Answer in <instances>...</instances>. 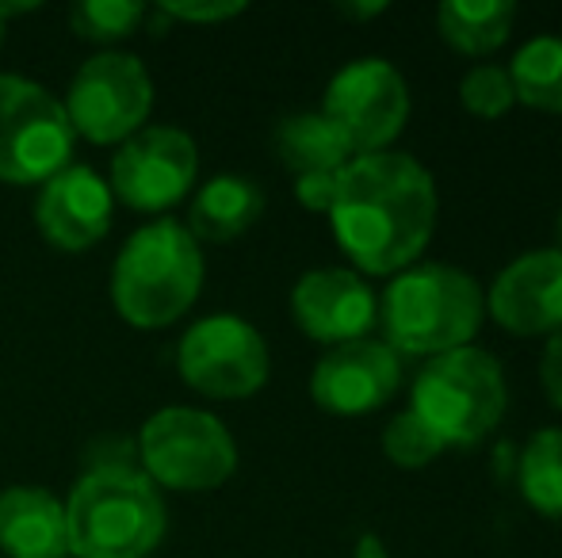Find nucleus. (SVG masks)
Returning <instances> with one entry per match:
<instances>
[{"label":"nucleus","instance_id":"f257e3e1","mask_svg":"<svg viewBox=\"0 0 562 558\" xmlns=\"http://www.w3.org/2000/svg\"><path fill=\"white\" fill-rule=\"evenodd\" d=\"M334 238L368 276H398L417 264L437 230V184L409 153H363L337 172L329 210Z\"/></svg>","mask_w":562,"mask_h":558},{"label":"nucleus","instance_id":"f03ea898","mask_svg":"<svg viewBox=\"0 0 562 558\" xmlns=\"http://www.w3.org/2000/svg\"><path fill=\"white\" fill-rule=\"evenodd\" d=\"M203 291V249L184 223L157 218L131 234L112 269V303L119 318L138 329L180 321Z\"/></svg>","mask_w":562,"mask_h":558},{"label":"nucleus","instance_id":"7ed1b4c3","mask_svg":"<svg viewBox=\"0 0 562 558\" xmlns=\"http://www.w3.org/2000/svg\"><path fill=\"white\" fill-rule=\"evenodd\" d=\"M161 536V493L126 463H100L69 493L66 539L74 558H146Z\"/></svg>","mask_w":562,"mask_h":558},{"label":"nucleus","instance_id":"20e7f679","mask_svg":"<svg viewBox=\"0 0 562 558\" xmlns=\"http://www.w3.org/2000/svg\"><path fill=\"white\" fill-rule=\"evenodd\" d=\"M486 318V295L471 272L456 264H409L386 283V344L406 356H445L467 349Z\"/></svg>","mask_w":562,"mask_h":558},{"label":"nucleus","instance_id":"39448f33","mask_svg":"<svg viewBox=\"0 0 562 558\" xmlns=\"http://www.w3.org/2000/svg\"><path fill=\"white\" fill-rule=\"evenodd\" d=\"M509 406L505 372L486 349H451L445 356H432L417 372L414 406L440 440L448 444H474L486 432H494Z\"/></svg>","mask_w":562,"mask_h":558},{"label":"nucleus","instance_id":"423d86ee","mask_svg":"<svg viewBox=\"0 0 562 558\" xmlns=\"http://www.w3.org/2000/svg\"><path fill=\"white\" fill-rule=\"evenodd\" d=\"M142 475L165 490H218L237 467V444L215 413L169 406L142 424Z\"/></svg>","mask_w":562,"mask_h":558},{"label":"nucleus","instance_id":"0eeeda50","mask_svg":"<svg viewBox=\"0 0 562 558\" xmlns=\"http://www.w3.org/2000/svg\"><path fill=\"white\" fill-rule=\"evenodd\" d=\"M74 127L43 84L0 73V180L4 184H46L69 169Z\"/></svg>","mask_w":562,"mask_h":558},{"label":"nucleus","instance_id":"6e6552de","mask_svg":"<svg viewBox=\"0 0 562 558\" xmlns=\"http://www.w3.org/2000/svg\"><path fill=\"white\" fill-rule=\"evenodd\" d=\"M66 115L74 135L115 146L142 130L154 112V81L134 54H97L77 69L66 96Z\"/></svg>","mask_w":562,"mask_h":558},{"label":"nucleus","instance_id":"1a4fd4ad","mask_svg":"<svg viewBox=\"0 0 562 558\" xmlns=\"http://www.w3.org/2000/svg\"><path fill=\"white\" fill-rule=\"evenodd\" d=\"M322 115L337 123L356 157L386 153L409 119L406 77L386 58H360L337 69L326 84Z\"/></svg>","mask_w":562,"mask_h":558},{"label":"nucleus","instance_id":"9d476101","mask_svg":"<svg viewBox=\"0 0 562 558\" xmlns=\"http://www.w3.org/2000/svg\"><path fill=\"white\" fill-rule=\"evenodd\" d=\"M268 344L245 318L215 314L180 337L177 372L207 398H249L268 383Z\"/></svg>","mask_w":562,"mask_h":558},{"label":"nucleus","instance_id":"9b49d317","mask_svg":"<svg viewBox=\"0 0 562 558\" xmlns=\"http://www.w3.org/2000/svg\"><path fill=\"white\" fill-rule=\"evenodd\" d=\"M200 153L192 135L177 127H142L112 161V195L134 210H169L192 192Z\"/></svg>","mask_w":562,"mask_h":558},{"label":"nucleus","instance_id":"f8f14e48","mask_svg":"<svg viewBox=\"0 0 562 558\" xmlns=\"http://www.w3.org/2000/svg\"><path fill=\"white\" fill-rule=\"evenodd\" d=\"M402 387V356L386 341H348L314 364L311 398L337 418H360L394 398Z\"/></svg>","mask_w":562,"mask_h":558},{"label":"nucleus","instance_id":"ddd939ff","mask_svg":"<svg viewBox=\"0 0 562 558\" xmlns=\"http://www.w3.org/2000/svg\"><path fill=\"white\" fill-rule=\"evenodd\" d=\"M486 310L513 337H555L562 329V249H536L505 264Z\"/></svg>","mask_w":562,"mask_h":558},{"label":"nucleus","instance_id":"4468645a","mask_svg":"<svg viewBox=\"0 0 562 558\" xmlns=\"http://www.w3.org/2000/svg\"><path fill=\"white\" fill-rule=\"evenodd\" d=\"M115 215V195L100 172L85 164H69L58 176H50L38 192L35 223L54 249L85 253L97 241L108 238Z\"/></svg>","mask_w":562,"mask_h":558},{"label":"nucleus","instance_id":"2eb2a0df","mask_svg":"<svg viewBox=\"0 0 562 558\" xmlns=\"http://www.w3.org/2000/svg\"><path fill=\"white\" fill-rule=\"evenodd\" d=\"M299 329L318 344H348L368 337L379 318L375 291L352 269H314L291 291Z\"/></svg>","mask_w":562,"mask_h":558},{"label":"nucleus","instance_id":"dca6fc26","mask_svg":"<svg viewBox=\"0 0 562 558\" xmlns=\"http://www.w3.org/2000/svg\"><path fill=\"white\" fill-rule=\"evenodd\" d=\"M0 551L12 558H66V505L43 486L0 493Z\"/></svg>","mask_w":562,"mask_h":558},{"label":"nucleus","instance_id":"f3484780","mask_svg":"<svg viewBox=\"0 0 562 558\" xmlns=\"http://www.w3.org/2000/svg\"><path fill=\"white\" fill-rule=\"evenodd\" d=\"M265 215V192L249 176H215L195 192L192 210H188V230L195 241H234Z\"/></svg>","mask_w":562,"mask_h":558},{"label":"nucleus","instance_id":"a211bd4d","mask_svg":"<svg viewBox=\"0 0 562 558\" xmlns=\"http://www.w3.org/2000/svg\"><path fill=\"white\" fill-rule=\"evenodd\" d=\"M276 157L295 176H311V172H340L356 153L334 119L322 112H299L276 127Z\"/></svg>","mask_w":562,"mask_h":558},{"label":"nucleus","instance_id":"6ab92c4d","mask_svg":"<svg viewBox=\"0 0 562 558\" xmlns=\"http://www.w3.org/2000/svg\"><path fill=\"white\" fill-rule=\"evenodd\" d=\"M513 23H517V8L509 0H445L437 8L440 38L471 58L502 50Z\"/></svg>","mask_w":562,"mask_h":558},{"label":"nucleus","instance_id":"aec40b11","mask_svg":"<svg viewBox=\"0 0 562 558\" xmlns=\"http://www.w3.org/2000/svg\"><path fill=\"white\" fill-rule=\"evenodd\" d=\"M509 81L520 104L562 115V38L536 35L513 54Z\"/></svg>","mask_w":562,"mask_h":558},{"label":"nucleus","instance_id":"412c9836","mask_svg":"<svg viewBox=\"0 0 562 558\" xmlns=\"http://www.w3.org/2000/svg\"><path fill=\"white\" fill-rule=\"evenodd\" d=\"M520 493L536 513L562 521V429H540L525 444Z\"/></svg>","mask_w":562,"mask_h":558},{"label":"nucleus","instance_id":"4be33fe9","mask_svg":"<svg viewBox=\"0 0 562 558\" xmlns=\"http://www.w3.org/2000/svg\"><path fill=\"white\" fill-rule=\"evenodd\" d=\"M146 12L149 8L138 0H81L69 12V27L89 43H119L142 27Z\"/></svg>","mask_w":562,"mask_h":558},{"label":"nucleus","instance_id":"5701e85b","mask_svg":"<svg viewBox=\"0 0 562 558\" xmlns=\"http://www.w3.org/2000/svg\"><path fill=\"white\" fill-rule=\"evenodd\" d=\"M383 452L394 467L402 470H417V467H429L440 452H445V440L429 429L414 410H402L386 421L383 429Z\"/></svg>","mask_w":562,"mask_h":558},{"label":"nucleus","instance_id":"b1692460","mask_svg":"<svg viewBox=\"0 0 562 558\" xmlns=\"http://www.w3.org/2000/svg\"><path fill=\"white\" fill-rule=\"evenodd\" d=\"M459 100L471 115L479 119H502L513 104H517V92H513V81H509V69L505 66H471L459 81Z\"/></svg>","mask_w":562,"mask_h":558},{"label":"nucleus","instance_id":"393cba45","mask_svg":"<svg viewBox=\"0 0 562 558\" xmlns=\"http://www.w3.org/2000/svg\"><path fill=\"white\" fill-rule=\"evenodd\" d=\"M161 12L184 23H223L241 15L245 4L241 0H165Z\"/></svg>","mask_w":562,"mask_h":558},{"label":"nucleus","instance_id":"a878e982","mask_svg":"<svg viewBox=\"0 0 562 558\" xmlns=\"http://www.w3.org/2000/svg\"><path fill=\"white\" fill-rule=\"evenodd\" d=\"M295 200L314 215H329L337 200V172H311V176H295Z\"/></svg>","mask_w":562,"mask_h":558},{"label":"nucleus","instance_id":"bb28decb","mask_svg":"<svg viewBox=\"0 0 562 558\" xmlns=\"http://www.w3.org/2000/svg\"><path fill=\"white\" fill-rule=\"evenodd\" d=\"M540 383H543V395L551 398V406L562 410V329L555 337H548V349H543L540 360Z\"/></svg>","mask_w":562,"mask_h":558},{"label":"nucleus","instance_id":"cd10ccee","mask_svg":"<svg viewBox=\"0 0 562 558\" xmlns=\"http://www.w3.org/2000/svg\"><path fill=\"white\" fill-rule=\"evenodd\" d=\"M352 558H391V551H386L383 536H375V532H363V536L356 539Z\"/></svg>","mask_w":562,"mask_h":558},{"label":"nucleus","instance_id":"c85d7f7f","mask_svg":"<svg viewBox=\"0 0 562 558\" xmlns=\"http://www.w3.org/2000/svg\"><path fill=\"white\" fill-rule=\"evenodd\" d=\"M379 12H386L383 0H375V4H340V15H348V20H371Z\"/></svg>","mask_w":562,"mask_h":558},{"label":"nucleus","instance_id":"c756f323","mask_svg":"<svg viewBox=\"0 0 562 558\" xmlns=\"http://www.w3.org/2000/svg\"><path fill=\"white\" fill-rule=\"evenodd\" d=\"M555 238H559V249H562V210H559V223H555Z\"/></svg>","mask_w":562,"mask_h":558},{"label":"nucleus","instance_id":"7c9ffc66","mask_svg":"<svg viewBox=\"0 0 562 558\" xmlns=\"http://www.w3.org/2000/svg\"><path fill=\"white\" fill-rule=\"evenodd\" d=\"M0 43H4V20H0Z\"/></svg>","mask_w":562,"mask_h":558}]
</instances>
